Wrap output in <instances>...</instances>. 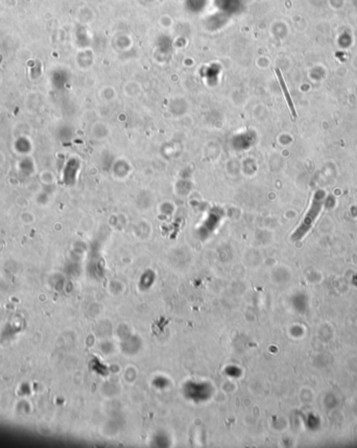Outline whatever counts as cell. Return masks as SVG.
<instances>
[{
    "label": "cell",
    "mask_w": 357,
    "mask_h": 448,
    "mask_svg": "<svg viewBox=\"0 0 357 448\" xmlns=\"http://www.w3.org/2000/svg\"><path fill=\"white\" fill-rule=\"evenodd\" d=\"M325 198H326V194L324 190L316 191L307 214L305 215L302 223L299 225L297 230L292 235L293 242L301 241L303 237L307 234L310 231V229L314 227L318 217L320 216L322 209H323Z\"/></svg>",
    "instance_id": "1"
},
{
    "label": "cell",
    "mask_w": 357,
    "mask_h": 448,
    "mask_svg": "<svg viewBox=\"0 0 357 448\" xmlns=\"http://www.w3.org/2000/svg\"><path fill=\"white\" fill-rule=\"evenodd\" d=\"M276 74H277V77H278V81H279L280 87H281V89H282V91H283V94H284V96H285V99H286V102H287L288 107H289L291 113H292V115H293L295 118H297V112H296V109H295V106H294V102H293V99H292V97H291V94H289V92H288V90H287V87H286V84H285V82H284V78H283V76H282V73H281V71H280L279 69H276Z\"/></svg>",
    "instance_id": "2"
}]
</instances>
